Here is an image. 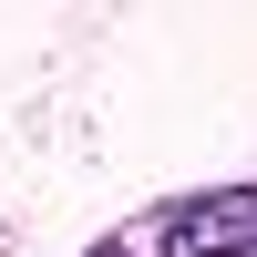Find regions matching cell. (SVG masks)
<instances>
[{"label": "cell", "mask_w": 257, "mask_h": 257, "mask_svg": "<svg viewBox=\"0 0 257 257\" xmlns=\"http://www.w3.org/2000/svg\"><path fill=\"white\" fill-rule=\"evenodd\" d=\"M144 257H257V185H216L196 206H165Z\"/></svg>", "instance_id": "obj_1"}, {"label": "cell", "mask_w": 257, "mask_h": 257, "mask_svg": "<svg viewBox=\"0 0 257 257\" xmlns=\"http://www.w3.org/2000/svg\"><path fill=\"white\" fill-rule=\"evenodd\" d=\"M93 257H144V237H103V247H93Z\"/></svg>", "instance_id": "obj_2"}]
</instances>
